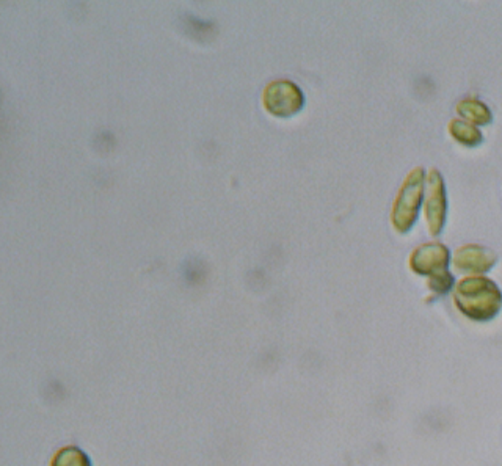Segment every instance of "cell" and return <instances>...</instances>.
Here are the masks:
<instances>
[{"label":"cell","mask_w":502,"mask_h":466,"mask_svg":"<svg viewBox=\"0 0 502 466\" xmlns=\"http://www.w3.org/2000/svg\"><path fill=\"white\" fill-rule=\"evenodd\" d=\"M50 466H91V461L84 451L69 446L57 452Z\"/></svg>","instance_id":"obj_9"},{"label":"cell","mask_w":502,"mask_h":466,"mask_svg":"<svg viewBox=\"0 0 502 466\" xmlns=\"http://www.w3.org/2000/svg\"><path fill=\"white\" fill-rule=\"evenodd\" d=\"M455 305L472 321H491L502 308V292L495 281L484 277L461 279L455 291Z\"/></svg>","instance_id":"obj_1"},{"label":"cell","mask_w":502,"mask_h":466,"mask_svg":"<svg viewBox=\"0 0 502 466\" xmlns=\"http://www.w3.org/2000/svg\"><path fill=\"white\" fill-rule=\"evenodd\" d=\"M457 112L466 122L474 123L479 126H487L493 122L491 110L478 99H463L457 104Z\"/></svg>","instance_id":"obj_7"},{"label":"cell","mask_w":502,"mask_h":466,"mask_svg":"<svg viewBox=\"0 0 502 466\" xmlns=\"http://www.w3.org/2000/svg\"><path fill=\"white\" fill-rule=\"evenodd\" d=\"M497 262V253L480 245H465L454 254V267L463 273L488 272Z\"/></svg>","instance_id":"obj_6"},{"label":"cell","mask_w":502,"mask_h":466,"mask_svg":"<svg viewBox=\"0 0 502 466\" xmlns=\"http://www.w3.org/2000/svg\"><path fill=\"white\" fill-rule=\"evenodd\" d=\"M449 249L443 243H424L415 249L410 256V267L418 275H432L446 272L449 266Z\"/></svg>","instance_id":"obj_5"},{"label":"cell","mask_w":502,"mask_h":466,"mask_svg":"<svg viewBox=\"0 0 502 466\" xmlns=\"http://www.w3.org/2000/svg\"><path fill=\"white\" fill-rule=\"evenodd\" d=\"M430 289L438 294V296H443L446 292L451 291V288L454 286V277L446 270V272L438 273L435 277H432L429 281Z\"/></svg>","instance_id":"obj_10"},{"label":"cell","mask_w":502,"mask_h":466,"mask_svg":"<svg viewBox=\"0 0 502 466\" xmlns=\"http://www.w3.org/2000/svg\"><path fill=\"white\" fill-rule=\"evenodd\" d=\"M262 103L272 115L292 116L303 109L305 96L291 80H273L262 91Z\"/></svg>","instance_id":"obj_3"},{"label":"cell","mask_w":502,"mask_h":466,"mask_svg":"<svg viewBox=\"0 0 502 466\" xmlns=\"http://www.w3.org/2000/svg\"><path fill=\"white\" fill-rule=\"evenodd\" d=\"M449 133L451 137L461 143V145L468 146V148H476L482 145L484 135L479 131L478 127L472 126L470 123L461 122V120H452L449 123Z\"/></svg>","instance_id":"obj_8"},{"label":"cell","mask_w":502,"mask_h":466,"mask_svg":"<svg viewBox=\"0 0 502 466\" xmlns=\"http://www.w3.org/2000/svg\"><path fill=\"white\" fill-rule=\"evenodd\" d=\"M425 220L429 224L430 234L442 236L448 220V192L442 173L430 169L427 178V195H425Z\"/></svg>","instance_id":"obj_4"},{"label":"cell","mask_w":502,"mask_h":466,"mask_svg":"<svg viewBox=\"0 0 502 466\" xmlns=\"http://www.w3.org/2000/svg\"><path fill=\"white\" fill-rule=\"evenodd\" d=\"M425 173L423 167L413 169L402 182L399 194L394 200L391 211V224L399 234H406L412 231L418 222L419 211L423 205L424 192H425Z\"/></svg>","instance_id":"obj_2"}]
</instances>
